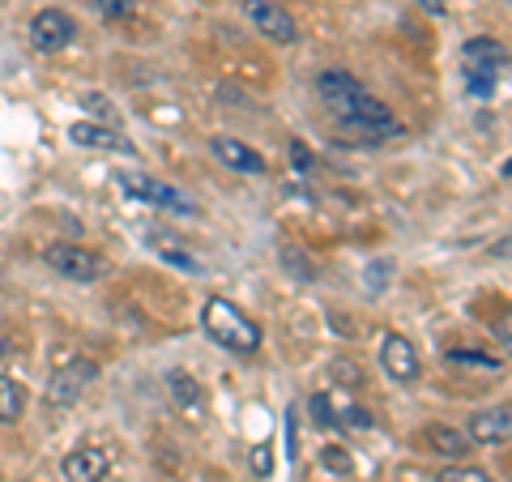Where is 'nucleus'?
<instances>
[{"label":"nucleus","mask_w":512,"mask_h":482,"mask_svg":"<svg viewBox=\"0 0 512 482\" xmlns=\"http://www.w3.org/2000/svg\"><path fill=\"white\" fill-rule=\"evenodd\" d=\"M316 94H320V103H325L329 116L338 120L342 128H350V133H359V137H393V133H402V124L393 120V111L384 107L376 94L359 82V77H350L342 69L316 73Z\"/></svg>","instance_id":"f257e3e1"},{"label":"nucleus","mask_w":512,"mask_h":482,"mask_svg":"<svg viewBox=\"0 0 512 482\" xmlns=\"http://www.w3.org/2000/svg\"><path fill=\"white\" fill-rule=\"evenodd\" d=\"M201 329L210 333L222 350H231V355H256V350H261V342H265L261 325H256V320H252L244 308H239V303L222 299V295H214L210 303H205Z\"/></svg>","instance_id":"f03ea898"},{"label":"nucleus","mask_w":512,"mask_h":482,"mask_svg":"<svg viewBox=\"0 0 512 482\" xmlns=\"http://www.w3.org/2000/svg\"><path fill=\"white\" fill-rule=\"evenodd\" d=\"M461 64H466V82L474 94H495V77H500L508 64V47L491 35H474L461 47Z\"/></svg>","instance_id":"7ed1b4c3"},{"label":"nucleus","mask_w":512,"mask_h":482,"mask_svg":"<svg viewBox=\"0 0 512 482\" xmlns=\"http://www.w3.org/2000/svg\"><path fill=\"white\" fill-rule=\"evenodd\" d=\"M116 184H120L124 197L146 201V205H154V210H167V214H175V218H192V214H197V205H192V197H184L180 188H171V184H163V180H154V175L124 171Z\"/></svg>","instance_id":"20e7f679"},{"label":"nucleus","mask_w":512,"mask_h":482,"mask_svg":"<svg viewBox=\"0 0 512 482\" xmlns=\"http://www.w3.org/2000/svg\"><path fill=\"white\" fill-rule=\"evenodd\" d=\"M43 261L52 265L60 278L69 282H99L107 273V261L94 248H82V244H52L43 252Z\"/></svg>","instance_id":"39448f33"},{"label":"nucleus","mask_w":512,"mask_h":482,"mask_svg":"<svg viewBox=\"0 0 512 482\" xmlns=\"http://www.w3.org/2000/svg\"><path fill=\"white\" fill-rule=\"evenodd\" d=\"M94 380H99V363H90V359L64 363V367H56V372L47 376V401H52V406H73V401L82 397Z\"/></svg>","instance_id":"423d86ee"},{"label":"nucleus","mask_w":512,"mask_h":482,"mask_svg":"<svg viewBox=\"0 0 512 482\" xmlns=\"http://www.w3.org/2000/svg\"><path fill=\"white\" fill-rule=\"evenodd\" d=\"M244 18L261 30V35L269 39V43H295L299 39V26H295V18L286 13L278 0H244Z\"/></svg>","instance_id":"0eeeda50"},{"label":"nucleus","mask_w":512,"mask_h":482,"mask_svg":"<svg viewBox=\"0 0 512 482\" xmlns=\"http://www.w3.org/2000/svg\"><path fill=\"white\" fill-rule=\"evenodd\" d=\"M380 367H384V376H389L393 384H414V380H419V372H423L419 350H414V342H410V337H402V333H384Z\"/></svg>","instance_id":"6e6552de"},{"label":"nucleus","mask_w":512,"mask_h":482,"mask_svg":"<svg viewBox=\"0 0 512 482\" xmlns=\"http://www.w3.org/2000/svg\"><path fill=\"white\" fill-rule=\"evenodd\" d=\"M73 39H77V22L64 9H39L35 18H30V43H35L39 52H60V47H69Z\"/></svg>","instance_id":"1a4fd4ad"},{"label":"nucleus","mask_w":512,"mask_h":482,"mask_svg":"<svg viewBox=\"0 0 512 482\" xmlns=\"http://www.w3.org/2000/svg\"><path fill=\"white\" fill-rule=\"evenodd\" d=\"M107 470H111V461H107L103 448H94V444H77L60 461L64 482H103Z\"/></svg>","instance_id":"9d476101"},{"label":"nucleus","mask_w":512,"mask_h":482,"mask_svg":"<svg viewBox=\"0 0 512 482\" xmlns=\"http://www.w3.org/2000/svg\"><path fill=\"white\" fill-rule=\"evenodd\" d=\"M210 154L222 167H231L239 175H265V158L252 146H244V141H235V137H210Z\"/></svg>","instance_id":"9b49d317"},{"label":"nucleus","mask_w":512,"mask_h":482,"mask_svg":"<svg viewBox=\"0 0 512 482\" xmlns=\"http://www.w3.org/2000/svg\"><path fill=\"white\" fill-rule=\"evenodd\" d=\"M508 431H512V419H508V406H487V410H474L470 414V444H508Z\"/></svg>","instance_id":"f8f14e48"},{"label":"nucleus","mask_w":512,"mask_h":482,"mask_svg":"<svg viewBox=\"0 0 512 482\" xmlns=\"http://www.w3.org/2000/svg\"><path fill=\"white\" fill-rule=\"evenodd\" d=\"M423 440H427V448L431 453H440V457H448V461H466L470 453H474V444H470V436L461 427H444V423H431L427 431H423Z\"/></svg>","instance_id":"ddd939ff"},{"label":"nucleus","mask_w":512,"mask_h":482,"mask_svg":"<svg viewBox=\"0 0 512 482\" xmlns=\"http://www.w3.org/2000/svg\"><path fill=\"white\" fill-rule=\"evenodd\" d=\"M167 389H171L175 406H180L184 414H192V419H201V414H205V393H201V384L192 380L188 372H167Z\"/></svg>","instance_id":"4468645a"},{"label":"nucleus","mask_w":512,"mask_h":482,"mask_svg":"<svg viewBox=\"0 0 512 482\" xmlns=\"http://www.w3.org/2000/svg\"><path fill=\"white\" fill-rule=\"evenodd\" d=\"M69 137L77 141V146H86V150H133L120 133H111V128H103V124H86V120H77L69 128Z\"/></svg>","instance_id":"2eb2a0df"},{"label":"nucleus","mask_w":512,"mask_h":482,"mask_svg":"<svg viewBox=\"0 0 512 482\" xmlns=\"http://www.w3.org/2000/svg\"><path fill=\"white\" fill-rule=\"evenodd\" d=\"M22 414H26V389L0 372V423H18Z\"/></svg>","instance_id":"dca6fc26"},{"label":"nucleus","mask_w":512,"mask_h":482,"mask_svg":"<svg viewBox=\"0 0 512 482\" xmlns=\"http://www.w3.org/2000/svg\"><path fill=\"white\" fill-rule=\"evenodd\" d=\"M436 482H495L483 465H466V461H457V465H448V470H440Z\"/></svg>","instance_id":"f3484780"},{"label":"nucleus","mask_w":512,"mask_h":482,"mask_svg":"<svg viewBox=\"0 0 512 482\" xmlns=\"http://www.w3.org/2000/svg\"><path fill=\"white\" fill-rule=\"evenodd\" d=\"M86 5L90 9H99L103 13V18H133V0H86Z\"/></svg>","instance_id":"a211bd4d"},{"label":"nucleus","mask_w":512,"mask_h":482,"mask_svg":"<svg viewBox=\"0 0 512 482\" xmlns=\"http://www.w3.org/2000/svg\"><path fill=\"white\" fill-rule=\"evenodd\" d=\"M308 406H312V419H316L320 427H338V414H333V401H329L325 393H316Z\"/></svg>","instance_id":"6ab92c4d"},{"label":"nucleus","mask_w":512,"mask_h":482,"mask_svg":"<svg viewBox=\"0 0 512 482\" xmlns=\"http://www.w3.org/2000/svg\"><path fill=\"white\" fill-rule=\"evenodd\" d=\"M320 465H329L333 474H350V457L338 453V448H325V453H320Z\"/></svg>","instance_id":"aec40b11"},{"label":"nucleus","mask_w":512,"mask_h":482,"mask_svg":"<svg viewBox=\"0 0 512 482\" xmlns=\"http://www.w3.org/2000/svg\"><path fill=\"white\" fill-rule=\"evenodd\" d=\"M333 372L346 376L342 384H363V367H350V363H333Z\"/></svg>","instance_id":"412c9836"},{"label":"nucleus","mask_w":512,"mask_h":482,"mask_svg":"<svg viewBox=\"0 0 512 482\" xmlns=\"http://www.w3.org/2000/svg\"><path fill=\"white\" fill-rule=\"evenodd\" d=\"M252 470L269 474V453H265V448H256V453H252Z\"/></svg>","instance_id":"4be33fe9"},{"label":"nucleus","mask_w":512,"mask_h":482,"mask_svg":"<svg viewBox=\"0 0 512 482\" xmlns=\"http://www.w3.org/2000/svg\"><path fill=\"white\" fill-rule=\"evenodd\" d=\"M295 163H299L303 171H308V167H312V158H308V150H303V146H295Z\"/></svg>","instance_id":"5701e85b"},{"label":"nucleus","mask_w":512,"mask_h":482,"mask_svg":"<svg viewBox=\"0 0 512 482\" xmlns=\"http://www.w3.org/2000/svg\"><path fill=\"white\" fill-rule=\"evenodd\" d=\"M9 355H13V346H9V342H5V337H0V363H5V359H9Z\"/></svg>","instance_id":"b1692460"},{"label":"nucleus","mask_w":512,"mask_h":482,"mask_svg":"<svg viewBox=\"0 0 512 482\" xmlns=\"http://www.w3.org/2000/svg\"><path fill=\"white\" fill-rule=\"evenodd\" d=\"M423 5H427L431 13H444V5H440V0H423Z\"/></svg>","instance_id":"393cba45"}]
</instances>
